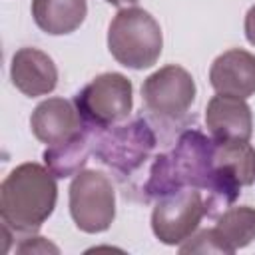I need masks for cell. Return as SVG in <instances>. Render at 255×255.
Returning a JSON list of instances; mask_svg holds the SVG:
<instances>
[{
    "mask_svg": "<svg viewBox=\"0 0 255 255\" xmlns=\"http://www.w3.org/2000/svg\"><path fill=\"white\" fill-rule=\"evenodd\" d=\"M215 173V139L199 129H185L171 151L153 159L143 191L159 199L183 187H195L203 193L211 187Z\"/></svg>",
    "mask_w": 255,
    "mask_h": 255,
    "instance_id": "obj_1",
    "label": "cell"
},
{
    "mask_svg": "<svg viewBox=\"0 0 255 255\" xmlns=\"http://www.w3.org/2000/svg\"><path fill=\"white\" fill-rule=\"evenodd\" d=\"M58 199L56 175L40 163H20L0 185V217L14 233L34 235Z\"/></svg>",
    "mask_w": 255,
    "mask_h": 255,
    "instance_id": "obj_2",
    "label": "cell"
},
{
    "mask_svg": "<svg viewBox=\"0 0 255 255\" xmlns=\"http://www.w3.org/2000/svg\"><path fill=\"white\" fill-rule=\"evenodd\" d=\"M163 48V34L157 20L143 8H122L108 28V50L118 64L143 70L151 68Z\"/></svg>",
    "mask_w": 255,
    "mask_h": 255,
    "instance_id": "obj_3",
    "label": "cell"
},
{
    "mask_svg": "<svg viewBox=\"0 0 255 255\" xmlns=\"http://www.w3.org/2000/svg\"><path fill=\"white\" fill-rule=\"evenodd\" d=\"M90 131L96 157L122 175H129L143 165L155 147V133L143 118Z\"/></svg>",
    "mask_w": 255,
    "mask_h": 255,
    "instance_id": "obj_4",
    "label": "cell"
},
{
    "mask_svg": "<svg viewBox=\"0 0 255 255\" xmlns=\"http://www.w3.org/2000/svg\"><path fill=\"white\" fill-rule=\"evenodd\" d=\"M80 118L90 129H104L122 124L133 108L131 82L118 72L96 76L82 92L74 96Z\"/></svg>",
    "mask_w": 255,
    "mask_h": 255,
    "instance_id": "obj_5",
    "label": "cell"
},
{
    "mask_svg": "<svg viewBox=\"0 0 255 255\" xmlns=\"http://www.w3.org/2000/svg\"><path fill=\"white\" fill-rule=\"evenodd\" d=\"M70 215L84 233L110 229L116 217V191L110 177L98 169H82L70 183Z\"/></svg>",
    "mask_w": 255,
    "mask_h": 255,
    "instance_id": "obj_6",
    "label": "cell"
},
{
    "mask_svg": "<svg viewBox=\"0 0 255 255\" xmlns=\"http://www.w3.org/2000/svg\"><path fill=\"white\" fill-rule=\"evenodd\" d=\"M205 217V197L201 189L183 187L155 201L151 211V231L165 245L187 241Z\"/></svg>",
    "mask_w": 255,
    "mask_h": 255,
    "instance_id": "obj_7",
    "label": "cell"
},
{
    "mask_svg": "<svg viewBox=\"0 0 255 255\" xmlns=\"http://www.w3.org/2000/svg\"><path fill=\"white\" fill-rule=\"evenodd\" d=\"M141 98L153 116L179 120L195 100L193 76L177 64H167L143 80Z\"/></svg>",
    "mask_w": 255,
    "mask_h": 255,
    "instance_id": "obj_8",
    "label": "cell"
},
{
    "mask_svg": "<svg viewBox=\"0 0 255 255\" xmlns=\"http://www.w3.org/2000/svg\"><path fill=\"white\" fill-rule=\"evenodd\" d=\"M30 128L38 141L56 145L74 137L86 126L74 102L64 98H48L34 108L30 116Z\"/></svg>",
    "mask_w": 255,
    "mask_h": 255,
    "instance_id": "obj_9",
    "label": "cell"
},
{
    "mask_svg": "<svg viewBox=\"0 0 255 255\" xmlns=\"http://www.w3.org/2000/svg\"><path fill=\"white\" fill-rule=\"evenodd\" d=\"M209 84L217 94L247 100L255 94V56L241 48L219 54L209 68Z\"/></svg>",
    "mask_w": 255,
    "mask_h": 255,
    "instance_id": "obj_10",
    "label": "cell"
},
{
    "mask_svg": "<svg viewBox=\"0 0 255 255\" xmlns=\"http://www.w3.org/2000/svg\"><path fill=\"white\" fill-rule=\"evenodd\" d=\"M10 78L18 92L28 98L46 96L58 84V68L54 60L38 48H20L12 56Z\"/></svg>",
    "mask_w": 255,
    "mask_h": 255,
    "instance_id": "obj_11",
    "label": "cell"
},
{
    "mask_svg": "<svg viewBox=\"0 0 255 255\" xmlns=\"http://www.w3.org/2000/svg\"><path fill=\"white\" fill-rule=\"evenodd\" d=\"M205 126L215 141H249L253 133V116L245 100L217 94L209 100L205 110Z\"/></svg>",
    "mask_w": 255,
    "mask_h": 255,
    "instance_id": "obj_12",
    "label": "cell"
},
{
    "mask_svg": "<svg viewBox=\"0 0 255 255\" xmlns=\"http://www.w3.org/2000/svg\"><path fill=\"white\" fill-rule=\"evenodd\" d=\"M88 14L86 0H32V16L36 26L50 36L76 32Z\"/></svg>",
    "mask_w": 255,
    "mask_h": 255,
    "instance_id": "obj_13",
    "label": "cell"
},
{
    "mask_svg": "<svg viewBox=\"0 0 255 255\" xmlns=\"http://www.w3.org/2000/svg\"><path fill=\"white\" fill-rule=\"evenodd\" d=\"M90 151H92V131L84 128L74 137L62 143H56V145H48L42 157H44L46 167L56 177H70L82 171V167L88 161Z\"/></svg>",
    "mask_w": 255,
    "mask_h": 255,
    "instance_id": "obj_14",
    "label": "cell"
},
{
    "mask_svg": "<svg viewBox=\"0 0 255 255\" xmlns=\"http://www.w3.org/2000/svg\"><path fill=\"white\" fill-rule=\"evenodd\" d=\"M213 229L225 243L229 255L237 249L247 247L255 239V207H227L223 213L217 215V223Z\"/></svg>",
    "mask_w": 255,
    "mask_h": 255,
    "instance_id": "obj_15",
    "label": "cell"
},
{
    "mask_svg": "<svg viewBox=\"0 0 255 255\" xmlns=\"http://www.w3.org/2000/svg\"><path fill=\"white\" fill-rule=\"evenodd\" d=\"M215 163L231 169L241 185H251L255 181V149L249 141H215Z\"/></svg>",
    "mask_w": 255,
    "mask_h": 255,
    "instance_id": "obj_16",
    "label": "cell"
},
{
    "mask_svg": "<svg viewBox=\"0 0 255 255\" xmlns=\"http://www.w3.org/2000/svg\"><path fill=\"white\" fill-rule=\"evenodd\" d=\"M179 253H225L229 255L225 243L217 235V231L211 229H201L199 233L191 235L183 245L179 247Z\"/></svg>",
    "mask_w": 255,
    "mask_h": 255,
    "instance_id": "obj_17",
    "label": "cell"
},
{
    "mask_svg": "<svg viewBox=\"0 0 255 255\" xmlns=\"http://www.w3.org/2000/svg\"><path fill=\"white\" fill-rule=\"evenodd\" d=\"M18 253H58V247L52 245L48 239L44 237H28V239H22V243L16 247Z\"/></svg>",
    "mask_w": 255,
    "mask_h": 255,
    "instance_id": "obj_18",
    "label": "cell"
},
{
    "mask_svg": "<svg viewBox=\"0 0 255 255\" xmlns=\"http://www.w3.org/2000/svg\"><path fill=\"white\" fill-rule=\"evenodd\" d=\"M245 38L255 46V6H251L245 14Z\"/></svg>",
    "mask_w": 255,
    "mask_h": 255,
    "instance_id": "obj_19",
    "label": "cell"
},
{
    "mask_svg": "<svg viewBox=\"0 0 255 255\" xmlns=\"http://www.w3.org/2000/svg\"><path fill=\"white\" fill-rule=\"evenodd\" d=\"M106 2H110V4H114V6H124V4H133V2H137V0H106Z\"/></svg>",
    "mask_w": 255,
    "mask_h": 255,
    "instance_id": "obj_20",
    "label": "cell"
}]
</instances>
